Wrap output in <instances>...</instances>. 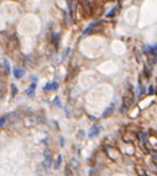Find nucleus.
I'll return each mask as SVG.
<instances>
[{
	"mask_svg": "<svg viewBox=\"0 0 157 176\" xmlns=\"http://www.w3.org/2000/svg\"><path fill=\"white\" fill-rule=\"evenodd\" d=\"M78 166H79V161L76 158H73V159L69 160V163H68V168L69 169H77Z\"/></svg>",
	"mask_w": 157,
	"mask_h": 176,
	"instance_id": "nucleus-2",
	"label": "nucleus"
},
{
	"mask_svg": "<svg viewBox=\"0 0 157 176\" xmlns=\"http://www.w3.org/2000/svg\"><path fill=\"white\" fill-rule=\"evenodd\" d=\"M61 161H62V157H61V155H58L57 161H56V164H55V169H59V168H61Z\"/></svg>",
	"mask_w": 157,
	"mask_h": 176,
	"instance_id": "nucleus-6",
	"label": "nucleus"
},
{
	"mask_svg": "<svg viewBox=\"0 0 157 176\" xmlns=\"http://www.w3.org/2000/svg\"><path fill=\"white\" fill-rule=\"evenodd\" d=\"M59 143H61V146H63V144H65V140H63V138H61V140H59Z\"/></svg>",
	"mask_w": 157,
	"mask_h": 176,
	"instance_id": "nucleus-11",
	"label": "nucleus"
},
{
	"mask_svg": "<svg viewBox=\"0 0 157 176\" xmlns=\"http://www.w3.org/2000/svg\"><path fill=\"white\" fill-rule=\"evenodd\" d=\"M100 129H101V127H100L99 125H95L94 127H92V131H90V133H89V137H95V136H98L99 132H100Z\"/></svg>",
	"mask_w": 157,
	"mask_h": 176,
	"instance_id": "nucleus-1",
	"label": "nucleus"
},
{
	"mask_svg": "<svg viewBox=\"0 0 157 176\" xmlns=\"http://www.w3.org/2000/svg\"><path fill=\"white\" fill-rule=\"evenodd\" d=\"M24 69H21V68H17V69H14V76L16 78V79H20L23 75H24Z\"/></svg>",
	"mask_w": 157,
	"mask_h": 176,
	"instance_id": "nucleus-3",
	"label": "nucleus"
},
{
	"mask_svg": "<svg viewBox=\"0 0 157 176\" xmlns=\"http://www.w3.org/2000/svg\"><path fill=\"white\" fill-rule=\"evenodd\" d=\"M57 88H58V84L55 81V82H51V84H47L45 89H46V90H56Z\"/></svg>",
	"mask_w": 157,
	"mask_h": 176,
	"instance_id": "nucleus-4",
	"label": "nucleus"
},
{
	"mask_svg": "<svg viewBox=\"0 0 157 176\" xmlns=\"http://www.w3.org/2000/svg\"><path fill=\"white\" fill-rule=\"evenodd\" d=\"M11 89H13V95H16V92H17V88H16V85H11Z\"/></svg>",
	"mask_w": 157,
	"mask_h": 176,
	"instance_id": "nucleus-8",
	"label": "nucleus"
},
{
	"mask_svg": "<svg viewBox=\"0 0 157 176\" xmlns=\"http://www.w3.org/2000/svg\"><path fill=\"white\" fill-rule=\"evenodd\" d=\"M150 92H151V94L153 92V86H151V88H150Z\"/></svg>",
	"mask_w": 157,
	"mask_h": 176,
	"instance_id": "nucleus-13",
	"label": "nucleus"
},
{
	"mask_svg": "<svg viewBox=\"0 0 157 176\" xmlns=\"http://www.w3.org/2000/svg\"><path fill=\"white\" fill-rule=\"evenodd\" d=\"M4 65H5V70H6V73H10V64H9V62L6 59H4Z\"/></svg>",
	"mask_w": 157,
	"mask_h": 176,
	"instance_id": "nucleus-7",
	"label": "nucleus"
},
{
	"mask_svg": "<svg viewBox=\"0 0 157 176\" xmlns=\"http://www.w3.org/2000/svg\"><path fill=\"white\" fill-rule=\"evenodd\" d=\"M137 171H139V175H140V176H146V172H145V171H143V170H142V171H141V170H140V169H137Z\"/></svg>",
	"mask_w": 157,
	"mask_h": 176,
	"instance_id": "nucleus-10",
	"label": "nucleus"
},
{
	"mask_svg": "<svg viewBox=\"0 0 157 176\" xmlns=\"http://www.w3.org/2000/svg\"><path fill=\"white\" fill-rule=\"evenodd\" d=\"M3 95H4V91H3V90H2V89H0V97H2V96H3Z\"/></svg>",
	"mask_w": 157,
	"mask_h": 176,
	"instance_id": "nucleus-12",
	"label": "nucleus"
},
{
	"mask_svg": "<svg viewBox=\"0 0 157 176\" xmlns=\"http://www.w3.org/2000/svg\"><path fill=\"white\" fill-rule=\"evenodd\" d=\"M5 121H6V118H5V117H0V127H2V126L4 125Z\"/></svg>",
	"mask_w": 157,
	"mask_h": 176,
	"instance_id": "nucleus-9",
	"label": "nucleus"
},
{
	"mask_svg": "<svg viewBox=\"0 0 157 176\" xmlns=\"http://www.w3.org/2000/svg\"><path fill=\"white\" fill-rule=\"evenodd\" d=\"M113 110H114V106H110V107H108V108H107V111L103 113V117H108V116L110 115V113L113 112Z\"/></svg>",
	"mask_w": 157,
	"mask_h": 176,
	"instance_id": "nucleus-5",
	"label": "nucleus"
}]
</instances>
